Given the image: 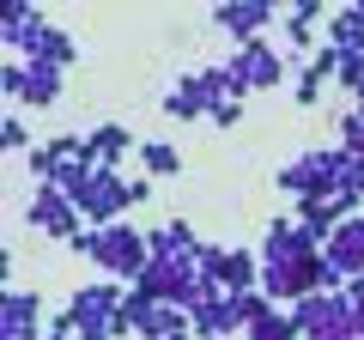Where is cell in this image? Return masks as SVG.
<instances>
[{
  "label": "cell",
  "mask_w": 364,
  "mask_h": 340,
  "mask_svg": "<svg viewBox=\"0 0 364 340\" xmlns=\"http://www.w3.org/2000/svg\"><path fill=\"white\" fill-rule=\"evenodd\" d=\"M213 128H237V122H243V104H213Z\"/></svg>",
  "instance_id": "cell-24"
},
{
  "label": "cell",
  "mask_w": 364,
  "mask_h": 340,
  "mask_svg": "<svg viewBox=\"0 0 364 340\" xmlns=\"http://www.w3.org/2000/svg\"><path fill=\"white\" fill-rule=\"evenodd\" d=\"M225 67H231V79H237V97H249V92H273V85L286 79L291 55H286V49H273L267 37H255V43H237Z\"/></svg>",
  "instance_id": "cell-3"
},
{
  "label": "cell",
  "mask_w": 364,
  "mask_h": 340,
  "mask_svg": "<svg viewBox=\"0 0 364 340\" xmlns=\"http://www.w3.org/2000/svg\"><path fill=\"white\" fill-rule=\"evenodd\" d=\"M200 280H213L219 292H255L261 286V249L207 243V249H200Z\"/></svg>",
  "instance_id": "cell-6"
},
{
  "label": "cell",
  "mask_w": 364,
  "mask_h": 340,
  "mask_svg": "<svg viewBox=\"0 0 364 340\" xmlns=\"http://www.w3.org/2000/svg\"><path fill=\"white\" fill-rule=\"evenodd\" d=\"M85 152H91V164H97V170H122V164H128V152H140V140H134L122 122H97V128L85 134Z\"/></svg>",
  "instance_id": "cell-13"
},
{
  "label": "cell",
  "mask_w": 364,
  "mask_h": 340,
  "mask_svg": "<svg viewBox=\"0 0 364 340\" xmlns=\"http://www.w3.org/2000/svg\"><path fill=\"white\" fill-rule=\"evenodd\" d=\"M322 85H328V73L304 67V73H298V85H291V104H298V110H316V104H322Z\"/></svg>",
  "instance_id": "cell-21"
},
{
  "label": "cell",
  "mask_w": 364,
  "mask_h": 340,
  "mask_svg": "<svg viewBox=\"0 0 364 340\" xmlns=\"http://www.w3.org/2000/svg\"><path fill=\"white\" fill-rule=\"evenodd\" d=\"M213 104H219V97L207 92V79H200V73H182L176 85L164 92V116H176V122H207Z\"/></svg>",
  "instance_id": "cell-12"
},
{
  "label": "cell",
  "mask_w": 364,
  "mask_h": 340,
  "mask_svg": "<svg viewBox=\"0 0 364 340\" xmlns=\"http://www.w3.org/2000/svg\"><path fill=\"white\" fill-rule=\"evenodd\" d=\"M146 243H152V262H200V237L188 219H164L158 231H146Z\"/></svg>",
  "instance_id": "cell-11"
},
{
  "label": "cell",
  "mask_w": 364,
  "mask_h": 340,
  "mask_svg": "<svg viewBox=\"0 0 364 340\" xmlns=\"http://www.w3.org/2000/svg\"><path fill=\"white\" fill-rule=\"evenodd\" d=\"M279 31H286V43H291V55H304V49H322V43H316V25H310V18H298V13H286V18H279Z\"/></svg>",
  "instance_id": "cell-19"
},
{
  "label": "cell",
  "mask_w": 364,
  "mask_h": 340,
  "mask_svg": "<svg viewBox=\"0 0 364 340\" xmlns=\"http://www.w3.org/2000/svg\"><path fill=\"white\" fill-rule=\"evenodd\" d=\"M334 85H340V92H352V97L364 92V55H340V73H334Z\"/></svg>",
  "instance_id": "cell-22"
},
{
  "label": "cell",
  "mask_w": 364,
  "mask_h": 340,
  "mask_svg": "<svg viewBox=\"0 0 364 340\" xmlns=\"http://www.w3.org/2000/svg\"><path fill=\"white\" fill-rule=\"evenodd\" d=\"M37 18H49V13H37V6H13V13H6V31H0L6 55H18V43L31 37V25H37Z\"/></svg>",
  "instance_id": "cell-18"
},
{
  "label": "cell",
  "mask_w": 364,
  "mask_h": 340,
  "mask_svg": "<svg viewBox=\"0 0 364 340\" xmlns=\"http://www.w3.org/2000/svg\"><path fill=\"white\" fill-rule=\"evenodd\" d=\"M140 170L152 176V183H164V176H182V152L170 140H140Z\"/></svg>",
  "instance_id": "cell-16"
},
{
  "label": "cell",
  "mask_w": 364,
  "mask_h": 340,
  "mask_svg": "<svg viewBox=\"0 0 364 340\" xmlns=\"http://www.w3.org/2000/svg\"><path fill=\"white\" fill-rule=\"evenodd\" d=\"M213 25L237 43H255L267 25H279V6H267V0H225V6H213Z\"/></svg>",
  "instance_id": "cell-9"
},
{
  "label": "cell",
  "mask_w": 364,
  "mask_h": 340,
  "mask_svg": "<svg viewBox=\"0 0 364 340\" xmlns=\"http://www.w3.org/2000/svg\"><path fill=\"white\" fill-rule=\"evenodd\" d=\"M243 340H304V334H298V322H291V310H267L261 322L243 328Z\"/></svg>",
  "instance_id": "cell-17"
},
{
  "label": "cell",
  "mask_w": 364,
  "mask_h": 340,
  "mask_svg": "<svg viewBox=\"0 0 364 340\" xmlns=\"http://www.w3.org/2000/svg\"><path fill=\"white\" fill-rule=\"evenodd\" d=\"M43 328H49L43 292L6 286V298H0V340H43Z\"/></svg>",
  "instance_id": "cell-8"
},
{
  "label": "cell",
  "mask_w": 364,
  "mask_h": 340,
  "mask_svg": "<svg viewBox=\"0 0 364 340\" xmlns=\"http://www.w3.org/2000/svg\"><path fill=\"white\" fill-rule=\"evenodd\" d=\"M0 140H6V152H31V128L18 116H6V128H0Z\"/></svg>",
  "instance_id": "cell-23"
},
{
  "label": "cell",
  "mask_w": 364,
  "mask_h": 340,
  "mask_svg": "<svg viewBox=\"0 0 364 340\" xmlns=\"http://www.w3.org/2000/svg\"><path fill=\"white\" fill-rule=\"evenodd\" d=\"M310 255H322V243H316L298 219L279 213V219L267 225V237H261V267H291V262H310Z\"/></svg>",
  "instance_id": "cell-7"
},
{
  "label": "cell",
  "mask_w": 364,
  "mask_h": 340,
  "mask_svg": "<svg viewBox=\"0 0 364 340\" xmlns=\"http://www.w3.org/2000/svg\"><path fill=\"white\" fill-rule=\"evenodd\" d=\"M67 249L85 255L104 280H122V286H134V280L152 267V243H146V231L134 219H122V225H85Z\"/></svg>",
  "instance_id": "cell-1"
},
{
  "label": "cell",
  "mask_w": 364,
  "mask_h": 340,
  "mask_svg": "<svg viewBox=\"0 0 364 340\" xmlns=\"http://www.w3.org/2000/svg\"><path fill=\"white\" fill-rule=\"evenodd\" d=\"M328 43H334L340 55H364V0H358V6L328 13Z\"/></svg>",
  "instance_id": "cell-15"
},
{
  "label": "cell",
  "mask_w": 364,
  "mask_h": 340,
  "mask_svg": "<svg viewBox=\"0 0 364 340\" xmlns=\"http://www.w3.org/2000/svg\"><path fill=\"white\" fill-rule=\"evenodd\" d=\"M322 255H328V262H334L346 280L364 274V213H358V219H340V225H334V237L322 243Z\"/></svg>",
  "instance_id": "cell-14"
},
{
  "label": "cell",
  "mask_w": 364,
  "mask_h": 340,
  "mask_svg": "<svg viewBox=\"0 0 364 340\" xmlns=\"http://www.w3.org/2000/svg\"><path fill=\"white\" fill-rule=\"evenodd\" d=\"M25 170H31V183H55V170H61V158H55V146H31L25 152Z\"/></svg>",
  "instance_id": "cell-20"
},
{
  "label": "cell",
  "mask_w": 364,
  "mask_h": 340,
  "mask_svg": "<svg viewBox=\"0 0 364 340\" xmlns=\"http://www.w3.org/2000/svg\"><path fill=\"white\" fill-rule=\"evenodd\" d=\"M18 61H37V67L67 73V67L79 61V49H73V37H67V31H55L49 18H37V25H31V37L18 43Z\"/></svg>",
  "instance_id": "cell-10"
},
{
  "label": "cell",
  "mask_w": 364,
  "mask_h": 340,
  "mask_svg": "<svg viewBox=\"0 0 364 340\" xmlns=\"http://www.w3.org/2000/svg\"><path fill=\"white\" fill-rule=\"evenodd\" d=\"M25 225H31L37 237L73 243V237L85 231V213H79V207H73V201H67L55 183H37V188H31V201H25Z\"/></svg>",
  "instance_id": "cell-5"
},
{
  "label": "cell",
  "mask_w": 364,
  "mask_h": 340,
  "mask_svg": "<svg viewBox=\"0 0 364 340\" xmlns=\"http://www.w3.org/2000/svg\"><path fill=\"white\" fill-rule=\"evenodd\" d=\"M0 92H6L13 110H49V104H61V73L6 55V67H0Z\"/></svg>",
  "instance_id": "cell-4"
},
{
  "label": "cell",
  "mask_w": 364,
  "mask_h": 340,
  "mask_svg": "<svg viewBox=\"0 0 364 340\" xmlns=\"http://www.w3.org/2000/svg\"><path fill=\"white\" fill-rule=\"evenodd\" d=\"M73 207L85 213V225H122L134 207H140V176H122V170H97Z\"/></svg>",
  "instance_id": "cell-2"
}]
</instances>
